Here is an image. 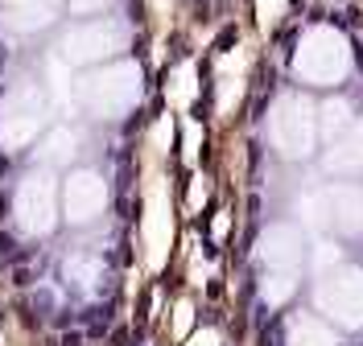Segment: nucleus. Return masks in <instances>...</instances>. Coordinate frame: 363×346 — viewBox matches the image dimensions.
<instances>
[{
    "instance_id": "4be33fe9",
    "label": "nucleus",
    "mask_w": 363,
    "mask_h": 346,
    "mask_svg": "<svg viewBox=\"0 0 363 346\" xmlns=\"http://www.w3.org/2000/svg\"><path fill=\"white\" fill-rule=\"evenodd\" d=\"M104 4H112V0H70V8H74V13H99Z\"/></svg>"
},
{
    "instance_id": "0eeeda50",
    "label": "nucleus",
    "mask_w": 363,
    "mask_h": 346,
    "mask_svg": "<svg viewBox=\"0 0 363 346\" xmlns=\"http://www.w3.org/2000/svg\"><path fill=\"white\" fill-rule=\"evenodd\" d=\"M42 120H45V99L33 87H17L0 103V140L9 149H21V144H29L38 137Z\"/></svg>"
},
{
    "instance_id": "6e6552de",
    "label": "nucleus",
    "mask_w": 363,
    "mask_h": 346,
    "mask_svg": "<svg viewBox=\"0 0 363 346\" xmlns=\"http://www.w3.org/2000/svg\"><path fill=\"white\" fill-rule=\"evenodd\" d=\"M310 223H335L347 235H363V185H335L306 202Z\"/></svg>"
},
{
    "instance_id": "423d86ee",
    "label": "nucleus",
    "mask_w": 363,
    "mask_h": 346,
    "mask_svg": "<svg viewBox=\"0 0 363 346\" xmlns=\"http://www.w3.org/2000/svg\"><path fill=\"white\" fill-rule=\"evenodd\" d=\"M140 239H145V264L157 272L169 255V239H174V214H169V185L153 178L149 194H145V223H140Z\"/></svg>"
},
{
    "instance_id": "dca6fc26",
    "label": "nucleus",
    "mask_w": 363,
    "mask_h": 346,
    "mask_svg": "<svg viewBox=\"0 0 363 346\" xmlns=\"http://www.w3.org/2000/svg\"><path fill=\"white\" fill-rule=\"evenodd\" d=\"M62 272H67V280L79 289V293H91V289L99 284V277H104V264H99L95 255H70Z\"/></svg>"
},
{
    "instance_id": "b1692460",
    "label": "nucleus",
    "mask_w": 363,
    "mask_h": 346,
    "mask_svg": "<svg viewBox=\"0 0 363 346\" xmlns=\"http://www.w3.org/2000/svg\"><path fill=\"white\" fill-rule=\"evenodd\" d=\"M190 346H219V334H215V330H203V334L190 338Z\"/></svg>"
},
{
    "instance_id": "f3484780",
    "label": "nucleus",
    "mask_w": 363,
    "mask_h": 346,
    "mask_svg": "<svg viewBox=\"0 0 363 346\" xmlns=\"http://www.w3.org/2000/svg\"><path fill=\"white\" fill-rule=\"evenodd\" d=\"M322 115H326V137H347V132L355 128L351 103H347V99H330V103L322 108Z\"/></svg>"
},
{
    "instance_id": "2eb2a0df",
    "label": "nucleus",
    "mask_w": 363,
    "mask_h": 346,
    "mask_svg": "<svg viewBox=\"0 0 363 346\" xmlns=\"http://www.w3.org/2000/svg\"><path fill=\"white\" fill-rule=\"evenodd\" d=\"M297 289V268H264V280H260V297L269 305H285Z\"/></svg>"
},
{
    "instance_id": "f257e3e1",
    "label": "nucleus",
    "mask_w": 363,
    "mask_h": 346,
    "mask_svg": "<svg viewBox=\"0 0 363 346\" xmlns=\"http://www.w3.org/2000/svg\"><path fill=\"white\" fill-rule=\"evenodd\" d=\"M351 67V50L342 42V33H335L330 25H314L294 58V74L301 83H314V87H335Z\"/></svg>"
},
{
    "instance_id": "6ab92c4d",
    "label": "nucleus",
    "mask_w": 363,
    "mask_h": 346,
    "mask_svg": "<svg viewBox=\"0 0 363 346\" xmlns=\"http://www.w3.org/2000/svg\"><path fill=\"white\" fill-rule=\"evenodd\" d=\"M169 99H174V108H186V103L194 99V67H190V62H182L178 67L174 87H169Z\"/></svg>"
},
{
    "instance_id": "aec40b11",
    "label": "nucleus",
    "mask_w": 363,
    "mask_h": 346,
    "mask_svg": "<svg viewBox=\"0 0 363 346\" xmlns=\"http://www.w3.org/2000/svg\"><path fill=\"white\" fill-rule=\"evenodd\" d=\"M330 264H339V248H330V243H318V248H314V268L326 277V272H330Z\"/></svg>"
},
{
    "instance_id": "412c9836",
    "label": "nucleus",
    "mask_w": 363,
    "mask_h": 346,
    "mask_svg": "<svg viewBox=\"0 0 363 346\" xmlns=\"http://www.w3.org/2000/svg\"><path fill=\"white\" fill-rule=\"evenodd\" d=\"M190 301H182L178 305V313H174V338H186V330H190Z\"/></svg>"
},
{
    "instance_id": "20e7f679",
    "label": "nucleus",
    "mask_w": 363,
    "mask_h": 346,
    "mask_svg": "<svg viewBox=\"0 0 363 346\" xmlns=\"http://www.w3.org/2000/svg\"><path fill=\"white\" fill-rule=\"evenodd\" d=\"M128 46V25L116 21V17H95L87 25H74L67 38H62V54L70 62L87 67V62H104Z\"/></svg>"
},
{
    "instance_id": "9d476101",
    "label": "nucleus",
    "mask_w": 363,
    "mask_h": 346,
    "mask_svg": "<svg viewBox=\"0 0 363 346\" xmlns=\"http://www.w3.org/2000/svg\"><path fill=\"white\" fill-rule=\"evenodd\" d=\"M62 202H67V219L74 227H83L91 219H99L108 207V185L99 173H70L67 190H62Z\"/></svg>"
},
{
    "instance_id": "5701e85b",
    "label": "nucleus",
    "mask_w": 363,
    "mask_h": 346,
    "mask_svg": "<svg viewBox=\"0 0 363 346\" xmlns=\"http://www.w3.org/2000/svg\"><path fill=\"white\" fill-rule=\"evenodd\" d=\"M194 144H199V124H186V161H194Z\"/></svg>"
},
{
    "instance_id": "9b49d317",
    "label": "nucleus",
    "mask_w": 363,
    "mask_h": 346,
    "mask_svg": "<svg viewBox=\"0 0 363 346\" xmlns=\"http://www.w3.org/2000/svg\"><path fill=\"white\" fill-rule=\"evenodd\" d=\"M256 255L264 268H297L301 264V235L294 227H269L256 243Z\"/></svg>"
},
{
    "instance_id": "a211bd4d",
    "label": "nucleus",
    "mask_w": 363,
    "mask_h": 346,
    "mask_svg": "<svg viewBox=\"0 0 363 346\" xmlns=\"http://www.w3.org/2000/svg\"><path fill=\"white\" fill-rule=\"evenodd\" d=\"M70 153H74V132H67V128L50 132V140L42 144V161H45V165H62V161H70Z\"/></svg>"
},
{
    "instance_id": "f03ea898",
    "label": "nucleus",
    "mask_w": 363,
    "mask_h": 346,
    "mask_svg": "<svg viewBox=\"0 0 363 346\" xmlns=\"http://www.w3.org/2000/svg\"><path fill=\"white\" fill-rule=\"evenodd\" d=\"M79 99L95 115H124L140 99V67H133V62L104 67L99 74H91L79 87Z\"/></svg>"
},
{
    "instance_id": "39448f33",
    "label": "nucleus",
    "mask_w": 363,
    "mask_h": 346,
    "mask_svg": "<svg viewBox=\"0 0 363 346\" xmlns=\"http://www.w3.org/2000/svg\"><path fill=\"white\" fill-rule=\"evenodd\" d=\"M269 137L285 157H306L314 149V108L301 95H281L269 115Z\"/></svg>"
},
{
    "instance_id": "ddd939ff",
    "label": "nucleus",
    "mask_w": 363,
    "mask_h": 346,
    "mask_svg": "<svg viewBox=\"0 0 363 346\" xmlns=\"http://www.w3.org/2000/svg\"><path fill=\"white\" fill-rule=\"evenodd\" d=\"M326 169L339 173V178L363 173V124H355L347 137H339V144H330V153H326Z\"/></svg>"
},
{
    "instance_id": "1a4fd4ad",
    "label": "nucleus",
    "mask_w": 363,
    "mask_h": 346,
    "mask_svg": "<svg viewBox=\"0 0 363 346\" xmlns=\"http://www.w3.org/2000/svg\"><path fill=\"white\" fill-rule=\"evenodd\" d=\"M13 214H17V227L25 235H45L54 227V214H58V198H54V182L45 173H29L17 190V202H13Z\"/></svg>"
},
{
    "instance_id": "4468645a",
    "label": "nucleus",
    "mask_w": 363,
    "mask_h": 346,
    "mask_svg": "<svg viewBox=\"0 0 363 346\" xmlns=\"http://www.w3.org/2000/svg\"><path fill=\"white\" fill-rule=\"evenodd\" d=\"M285 346H339V342H335V330L326 322H318L310 313H297L285 330Z\"/></svg>"
},
{
    "instance_id": "f8f14e48",
    "label": "nucleus",
    "mask_w": 363,
    "mask_h": 346,
    "mask_svg": "<svg viewBox=\"0 0 363 346\" xmlns=\"http://www.w3.org/2000/svg\"><path fill=\"white\" fill-rule=\"evenodd\" d=\"M54 4H58V0H0L4 25H9L13 33H33V29H42V25L54 17Z\"/></svg>"
},
{
    "instance_id": "393cba45",
    "label": "nucleus",
    "mask_w": 363,
    "mask_h": 346,
    "mask_svg": "<svg viewBox=\"0 0 363 346\" xmlns=\"http://www.w3.org/2000/svg\"><path fill=\"white\" fill-rule=\"evenodd\" d=\"M203 198H206V182H203V178H194V194H190V207H199Z\"/></svg>"
},
{
    "instance_id": "7ed1b4c3",
    "label": "nucleus",
    "mask_w": 363,
    "mask_h": 346,
    "mask_svg": "<svg viewBox=\"0 0 363 346\" xmlns=\"http://www.w3.org/2000/svg\"><path fill=\"white\" fill-rule=\"evenodd\" d=\"M318 309L342 330H363V272L359 268H335L314 289Z\"/></svg>"
}]
</instances>
